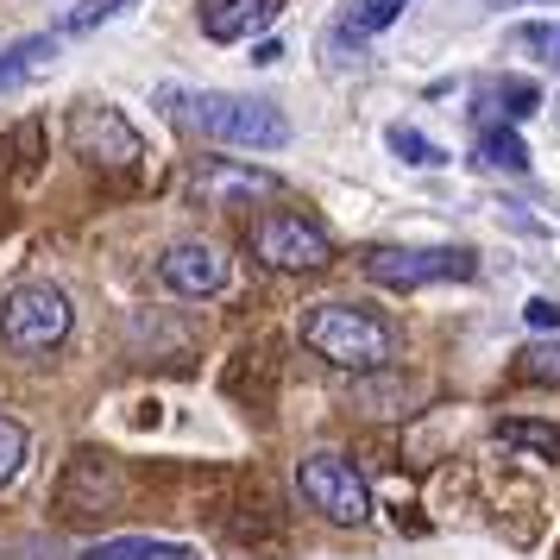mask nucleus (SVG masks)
Wrapping results in <instances>:
<instances>
[{
	"label": "nucleus",
	"mask_w": 560,
	"mask_h": 560,
	"mask_svg": "<svg viewBox=\"0 0 560 560\" xmlns=\"http://www.w3.org/2000/svg\"><path fill=\"white\" fill-rule=\"evenodd\" d=\"M523 322H529L535 334H560V303L555 296H529V303H523Z\"/></svg>",
	"instance_id": "nucleus-20"
},
{
	"label": "nucleus",
	"mask_w": 560,
	"mask_h": 560,
	"mask_svg": "<svg viewBox=\"0 0 560 560\" xmlns=\"http://www.w3.org/2000/svg\"><path fill=\"white\" fill-rule=\"evenodd\" d=\"M189 189H196L208 208H240V202H253V196H278V177H271V171H258V164L208 158V164H196Z\"/></svg>",
	"instance_id": "nucleus-9"
},
{
	"label": "nucleus",
	"mask_w": 560,
	"mask_h": 560,
	"mask_svg": "<svg viewBox=\"0 0 560 560\" xmlns=\"http://www.w3.org/2000/svg\"><path fill=\"white\" fill-rule=\"evenodd\" d=\"M57 57H63V38H57V32H38V38L7 45V51H0V95H20L32 82H45L57 70Z\"/></svg>",
	"instance_id": "nucleus-11"
},
{
	"label": "nucleus",
	"mask_w": 560,
	"mask_h": 560,
	"mask_svg": "<svg viewBox=\"0 0 560 560\" xmlns=\"http://www.w3.org/2000/svg\"><path fill=\"white\" fill-rule=\"evenodd\" d=\"M283 0H202V32L214 45H240V38H253V32L278 26Z\"/></svg>",
	"instance_id": "nucleus-10"
},
{
	"label": "nucleus",
	"mask_w": 560,
	"mask_h": 560,
	"mask_svg": "<svg viewBox=\"0 0 560 560\" xmlns=\"http://www.w3.org/2000/svg\"><path fill=\"white\" fill-rule=\"evenodd\" d=\"M158 278H164V290L202 303V296H221L228 290V258H221V246H208V240H177L171 253L158 258Z\"/></svg>",
	"instance_id": "nucleus-8"
},
{
	"label": "nucleus",
	"mask_w": 560,
	"mask_h": 560,
	"mask_svg": "<svg viewBox=\"0 0 560 560\" xmlns=\"http://www.w3.org/2000/svg\"><path fill=\"white\" fill-rule=\"evenodd\" d=\"M303 347L340 372H384L397 353V328L365 303H315L303 308Z\"/></svg>",
	"instance_id": "nucleus-1"
},
{
	"label": "nucleus",
	"mask_w": 560,
	"mask_h": 560,
	"mask_svg": "<svg viewBox=\"0 0 560 560\" xmlns=\"http://www.w3.org/2000/svg\"><path fill=\"white\" fill-rule=\"evenodd\" d=\"M253 253L271 265V271H322L334 258V240L322 221H308V214H290V208H278V214H265L253 228Z\"/></svg>",
	"instance_id": "nucleus-6"
},
{
	"label": "nucleus",
	"mask_w": 560,
	"mask_h": 560,
	"mask_svg": "<svg viewBox=\"0 0 560 560\" xmlns=\"http://www.w3.org/2000/svg\"><path fill=\"white\" fill-rule=\"evenodd\" d=\"M548 63H560V26H548Z\"/></svg>",
	"instance_id": "nucleus-23"
},
{
	"label": "nucleus",
	"mask_w": 560,
	"mask_h": 560,
	"mask_svg": "<svg viewBox=\"0 0 560 560\" xmlns=\"http://www.w3.org/2000/svg\"><path fill=\"white\" fill-rule=\"evenodd\" d=\"M70 296L57 283H13L7 303H0V347L20 359H38L70 340Z\"/></svg>",
	"instance_id": "nucleus-3"
},
{
	"label": "nucleus",
	"mask_w": 560,
	"mask_h": 560,
	"mask_svg": "<svg viewBox=\"0 0 560 560\" xmlns=\"http://www.w3.org/2000/svg\"><path fill=\"white\" fill-rule=\"evenodd\" d=\"M523 372L541 378V384H560V347H529V353H523Z\"/></svg>",
	"instance_id": "nucleus-21"
},
{
	"label": "nucleus",
	"mask_w": 560,
	"mask_h": 560,
	"mask_svg": "<svg viewBox=\"0 0 560 560\" xmlns=\"http://www.w3.org/2000/svg\"><path fill=\"white\" fill-rule=\"evenodd\" d=\"M296 491H303L308 510H322L340 529H359L372 516V491L347 454H303L296 459Z\"/></svg>",
	"instance_id": "nucleus-4"
},
{
	"label": "nucleus",
	"mask_w": 560,
	"mask_h": 560,
	"mask_svg": "<svg viewBox=\"0 0 560 560\" xmlns=\"http://www.w3.org/2000/svg\"><path fill=\"white\" fill-rule=\"evenodd\" d=\"M278 57H283V45H271V38H265V45H258V51H253V63H258V70H271Z\"/></svg>",
	"instance_id": "nucleus-22"
},
{
	"label": "nucleus",
	"mask_w": 560,
	"mask_h": 560,
	"mask_svg": "<svg viewBox=\"0 0 560 560\" xmlns=\"http://www.w3.org/2000/svg\"><path fill=\"white\" fill-rule=\"evenodd\" d=\"M498 441L529 447V454H541V459H560V429H548V422H498Z\"/></svg>",
	"instance_id": "nucleus-16"
},
{
	"label": "nucleus",
	"mask_w": 560,
	"mask_h": 560,
	"mask_svg": "<svg viewBox=\"0 0 560 560\" xmlns=\"http://www.w3.org/2000/svg\"><path fill=\"white\" fill-rule=\"evenodd\" d=\"M365 278L384 290H422V283H459L479 271V258L466 246H372L359 258Z\"/></svg>",
	"instance_id": "nucleus-5"
},
{
	"label": "nucleus",
	"mask_w": 560,
	"mask_h": 560,
	"mask_svg": "<svg viewBox=\"0 0 560 560\" xmlns=\"http://www.w3.org/2000/svg\"><path fill=\"white\" fill-rule=\"evenodd\" d=\"M189 127L202 139H214V145H240V152H283L290 145V120L265 95L202 89V95H189Z\"/></svg>",
	"instance_id": "nucleus-2"
},
{
	"label": "nucleus",
	"mask_w": 560,
	"mask_h": 560,
	"mask_svg": "<svg viewBox=\"0 0 560 560\" xmlns=\"http://www.w3.org/2000/svg\"><path fill=\"white\" fill-rule=\"evenodd\" d=\"M20 466H26V429L13 416H0V485L20 479Z\"/></svg>",
	"instance_id": "nucleus-18"
},
{
	"label": "nucleus",
	"mask_w": 560,
	"mask_h": 560,
	"mask_svg": "<svg viewBox=\"0 0 560 560\" xmlns=\"http://www.w3.org/2000/svg\"><path fill=\"white\" fill-rule=\"evenodd\" d=\"M132 0H77L63 20H57V38H70V32H95V26H107V20H120Z\"/></svg>",
	"instance_id": "nucleus-15"
},
{
	"label": "nucleus",
	"mask_w": 560,
	"mask_h": 560,
	"mask_svg": "<svg viewBox=\"0 0 560 560\" xmlns=\"http://www.w3.org/2000/svg\"><path fill=\"white\" fill-rule=\"evenodd\" d=\"M82 560H196L183 541H158V535H107L95 548H82Z\"/></svg>",
	"instance_id": "nucleus-13"
},
{
	"label": "nucleus",
	"mask_w": 560,
	"mask_h": 560,
	"mask_svg": "<svg viewBox=\"0 0 560 560\" xmlns=\"http://www.w3.org/2000/svg\"><path fill=\"white\" fill-rule=\"evenodd\" d=\"M384 139H390V152L404 158V164H416V171H434V164H447V152H441L434 139H422L416 127H390Z\"/></svg>",
	"instance_id": "nucleus-17"
},
{
	"label": "nucleus",
	"mask_w": 560,
	"mask_h": 560,
	"mask_svg": "<svg viewBox=\"0 0 560 560\" xmlns=\"http://www.w3.org/2000/svg\"><path fill=\"white\" fill-rule=\"evenodd\" d=\"M404 7H409V0H359L347 26H353V32H384V26H397V20H404Z\"/></svg>",
	"instance_id": "nucleus-19"
},
{
	"label": "nucleus",
	"mask_w": 560,
	"mask_h": 560,
	"mask_svg": "<svg viewBox=\"0 0 560 560\" xmlns=\"http://www.w3.org/2000/svg\"><path fill=\"white\" fill-rule=\"evenodd\" d=\"M472 164L504 171V177H523V171H529V145H523V132L516 127L491 120V127H479V139H472Z\"/></svg>",
	"instance_id": "nucleus-12"
},
{
	"label": "nucleus",
	"mask_w": 560,
	"mask_h": 560,
	"mask_svg": "<svg viewBox=\"0 0 560 560\" xmlns=\"http://www.w3.org/2000/svg\"><path fill=\"white\" fill-rule=\"evenodd\" d=\"M70 152L89 158V164L120 171V164H132V158L145 152V139H139V127L114 102H82L70 114Z\"/></svg>",
	"instance_id": "nucleus-7"
},
{
	"label": "nucleus",
	"mask_w": 560,
	"mask_h": 560,
	"mask_svg": "<svg viewBox=\"0 0 560 560\" xmlns=\"http://www.w3.org/2000/svg\"><path fill=\"white\" fill-rule=\"evenodd\" d=\"M498 7H529V0H498Z\"/></svg>",
	"instance_id": "nucleus-24"
},
{
	"label": "nucleus",
	"mask_w": 560,
	"mask_h": 560,
	"mask_svg": "<svg viewBox=\"0 0 560 560\" xmlns=\"http://www.w3.org/2000/svg\"><path fill=\"white\" fill-rule=\"evenodd\" d=\"M479 102L504 120V127H516V120H529L535 107H541V89H535L529 77H498V82H485L479 89Z\"/></svg>",
	"instance_id": "nucleus-14"
}]
</instances>
